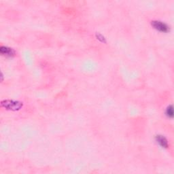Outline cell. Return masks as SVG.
I'll return each mask as SVG.
<instances>
[{
  "instance_id": "cell-4",
  "label": "cell",
  "mask_w": 174,
  "mask_h": 174,
  "mask_svg": "<svg viewBox=\"0 0 174 174\" xmlns=\"http://www.w3.org/2000/svg\"><path fill=\"white\" fill-rule=\"evenodd\" d=\"M157 141L161 146L163 148H167L168 147V142L167 139L165 137L162 136V135H157Z\"/></svg>"
},
{
  "instance_id": "cell-5",
  "label": "cell",
  "mask_w": 174,
  "mask_h": 174,
  "mask_svg": "<svg viewBox=\"0 0 174 174\" xmlns=\"http://www.w3.org/2000/svg\"><path fill=\"white\" fill-rule=\"evenodd\" d=\"M166 114H167V116L170 118L173 117V107L172 106H170L168 107V108L167 109V112H166Z\"/></svg>"
},
{
  "instance_id": "cell-3",
  "label": "cell",
  "mask_w": 174,
  "mask_h": 174,
  "mask_svg": "<svg viewBox=\"0 0 174 174\" xmlns=\"http://www.w3.org/2000/svg\"><path fill=\"white\" fill-rule=\"evenodd\" d=\"M0 52H1L3 55H6L8 56V57L14 56L15 54V52L13 49L6 46H2L0 48Z\"/></svg>"
},
{
  "instance_id": "cell-1",
  "label": "cell",
  "mask_w": 174,
  "mask_h": 174,
  "mask_svg": "<svg viewBox=\"0 0 174 174\" xmlns=\"http://www.w3.org/2000/svg\"><path fill=\"white\" fill-rule=\"evenodd\" d=\"M2 106L5 108L11 110H20L22 106V103L19 101L13 100H4L2 101Z\"/></svg>"
},
{
  "instance_id": "cell-2",
  "label": "cell",
  "mask_w": 174,
  "mask_h": 174,
  "mask_svg": "<svg viewBox=\"0 0 174 174\" xmlns=\"http://www.w3.org/2000/svg\"><path fill=\"white\" fill-rule=\"evenodd\" d=\"M152 27L158 31L160 32L167 33L170 31V28H169L168 25L165 23L160 21H158V20H153L152 21Z\"/></svg>"
}]
</instances>
